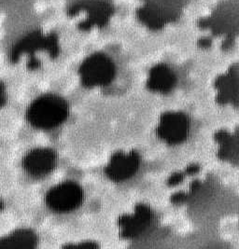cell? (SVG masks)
<instances>
[{
	"label": "cell",
	"instance_id": "6da1fadb",
	"mask_svg": "<svg viewBox=\"0 0 239 249\" xmlns=\"http://www.w3.org/2000/svg\"><path fill=\"white\" fill-rule=\"evenodd\" d=\"M69 113V104L62 96L47 93L30 104L26 111V119L34 128L52 130L64 124Z\"/></svg>",
	"mask_w": 239,
	"mask_h": 249
},
{
	"label": "cell",
	"instance_id": "7a4b0ae2",
	"mask_svg": "<svg viewBox=\"0 0 239 249\" xmlns=\"http://www.w3.org/2000/svg\"><path fill=\"white\" fill-rule=\"evenodd\" d=\"M83 200V191L72 181L59 183L53 187L45 196L47 207L55 213H69L80 206Z\"/></svg>",
	"mask_w": 239,
	"mask_h": 249
},
{
	"label": "cell",
	"instance_id": "3957f363",
	"mask_svg": "<svg viewBox=\"0 0 239 249\" xmlns=\"http://www.w3.org/2000/svg\"><path fill=\"white\" fill-rule=\"evenodd\" d=\"M56 152L48 147H38L29 151L23 159V171L30 178L39 179L49 176L57 165Z\"/></svg>",
	"mask_w": 239,
	"mask_h": 249
},
{
	"label": "cell",
	"instance_id": "277c9868",
	"mask_svg": "<svg viewBox=\"0 0 239 249\" xmlns=\"http://www.w3.org/2000/svg\"><path fill=\"white\" fill-rule=\"evenodd\" d=\"M112 64L102 54H94L89 57L80 69L81 80L88 86L103 85L109 82L112 77Z\"/></svg>",
	"mask_w": 239,
	"mask_h": 249
},
{
	"label": "cell",
	"instance_id": "5b68a950",
	"mask_svg": "<svg viewBox=\"0 0 239 249\" xmlns=\"http://www.w3.org/2000/svg\"><path fill=\"white\" fill-rule=\"evenodd\" d=\"M37 244V236L29 229H19L0 238V249H33Z\"/></svg>",
	"mask_w": 239,
	"mask_h": 249
},
{
	"label": "cell",
	"instance_id": "8992f818",
	"mask_svg": "<svg viewBox=\"0 0 239 249\" xmlns=\"http://www.w3.org/2000/svg\"><path fill=\"white\" fill-rule=\"evenodd\" d=\"M7 99V92H6V88L5 86L0 82V108L4 106Z\"/></svg>",
	"mask_w": 239,
	"mask_h": 249
},
{
	"label": "cell",
	"instance_id": "52a82bcc",
	"mask_svg": "<svg viewBox=\"0 0 239 249\" xmlns=\"http://www.w3.org/2000/svg\"><path fill=\"white\" fill-rule=\"evenodd\" d=\"M2 209H3V203H2V201L0 200V212L2 211Z\"/></svg>",
	"mask_w": 239,
	"mask_h": 249
}]
</instances>
